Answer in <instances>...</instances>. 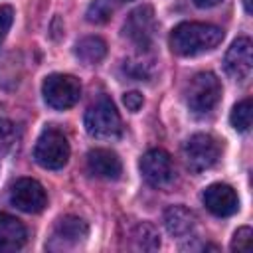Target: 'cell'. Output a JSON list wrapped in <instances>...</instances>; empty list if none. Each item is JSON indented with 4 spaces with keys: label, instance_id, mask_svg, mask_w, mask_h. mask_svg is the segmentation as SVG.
Listing matches in <instances>:
<instances>
[{
    "label": "cell",
    "instance_id": "24",
    "mask_svg": "<svg viewBox=\"0 0 253 253\" xmlns=\"http://www.w3.org/2000/svg\"><path fill=\"white\" fill-rule=\"evenodd\" d=\"M123 103H125V107H126L128 111L136 113V111L142 107L144 99H142V95H140L138 91H130V93H126V95L123 97Z\"/></svg>",
    "mask_w": 253,
    "mask_h": 253
},
{
    "label": "cell",
    "instance_id": "19",
    "mask_svg": "<svg viewBox=\"0 0 253 253\" xmlns=\"http://www.w3.org/2000/svg\"><path fill=\"white\" fill-rule=\"evenodd\" d=\"M123 71L134 81H146L154 73L152 61H148V59H128V61H125Z\"/></svg>",
    "mask_w": 253,
    "mask_h": 253
},
{
    "label": "cell",
    "instance_id": "22",
    "mask_svg": "<svg viewBox=\"0 0 253 253\" xmlns=\"http://www.w3.org/2000/svg\"><path fill=\"white\" fill-rule=\"evenodd\" d=\"M251 249V227H239L231 239V251H249Z\"/></svg>",
    "mask_w": 253,
    "mask_h": 253
},
{
    "label": "cell",
    "instance_id": "1",
    "mask_svg": "<svg viewBox=\"0 0 253 253\" xmlns=\"http://www.w3.org/2000/svg\"><path fill=\"white\" fill-rule=\"evenodd\" d=\"M223 40V30L204 22H182L170 32V47L174 53L192 57L217 47Z\"/></svg>",
    "mask_w": 253,
    "mask_h": 253
},
{
    "label": "cell",
    "instance_id": "18",
    "mask_svg": "<svg viewBox=\"0 0 253 253\" xmlns=\"http://www.w3.org/2000/svg\"><path fill=\"white\" fill-rule=\"evenodd\" d=\"M229 121H231V126H233L235 130H239V132L249 130V126H251V99L239 101V103L233 107Z\"/></svg>",
    "mask_w": 253,
    "mask_h": 253
},
{
    "label": "cell",
    "instance_id": "7",
    "mask_svg": "<svg viewBox=\"0 0 253 253\" xmlns=\"http://www.w3.org/2000/svg\"><path fill=\"white\" fill-rule=\"evenodd\" d=\"M182 152H184L186 166L192 172H204V170L211 168L217 162V158H219V144H217V140L211 134L198 132V134H192L184 142Z\"/></svg>",
    "mask_w": 253,
    "mask_h": 253
},
{
    "label": "cell",
    "instance_id": "10",
    "mask_svg": "<svg viewBox=\"0 0 253 253\" xmlns=\"http://www.w3.org/2000/svg\"><path fill=\"white\" fill-rule=\"evenodd\" d=\"M140 174L154 188L168 186L174 180V164H172L170 154L162 148L148 150L140 158Z\"/></svg>",
    "mask_w": 253,
    "mask_h": 253
},
{
    "label": "cell",
    "instance_id": "27",
    "mask_svg": "<svg viewBox=\"0 0 253 253\" xmlns=\"http://www.w3.org/2000/svg\"><path fill=\"white\" fill-rule=\"evenodd\" d=\"M117 2H130V0H117Z\"/></svg>",
    "mask_w": 253,
    "mask_h": 253
},
{
    "label": "cell",
    "instance_id": "16",
    "mask_svg": "<svg viewBox=\"0 0 253 253\" xmlns=\"http://www.w3.org/2000/svg\"><path fill=\"white\" fill-rule=\"evenodd\" d=\"M75 55L87 63V65H95L99 63L105 55H107V43L105 40H101L99 36H87L83 40L77 42L75 45Z\"/></svg>",
    "mask_w": 253,
    "mask_h": 253
},
{
    "label": "cell",
    "instance_id": "6",
    "mask_svg": "<svg viewBox=\"0 0 253 253\" xmlns=\"http://www.w3.org/2000/svg\"><path fill=\"white\" fill-rule=\"evenodd\" d=\"M123 34H125V38H128L130 43H134V47H138L140 51H148L152 47L154 36H156L154 10L150 6L134 8L123 24Z\"/></svg>",
    "mask_w": 253,
    "mask_h": 253
},
{
    "label": "cell",
    "instance_id": "9",
    "mask_svg": "<svg viewBox=\"0 0 253 253\" xmlns=\"http://www.w3.org/2000/svg\"><path fill=\"white\" fill-rule=\"evenodd\" d=\"M8 200L14 208H18L20 211H26V213H38L47 204V196H45L43 186L38 180H32V178L16 180L10 186Z\"/></svg>",
    "mask_w": 253,
    "mask_h": 253
},
{
    "label": "cell",
    "instance_id": "23",
    "mask_svg": "<svg viewBox=\"0 0 253 253\" xmlns=\"http://www.w3.org/2000/svg\"><path fill=\"white\" fill-rule=\"evenodd\" d=\"M14 22V8L12 6H0V45L6 40L10 28Z\"/></svg>",
    "mask_w": 253,
    "mask_h": 253
},
{
    "label": "cell",
    "instance_id": "17",
    "mask_svg": "<svg viewBox=\"0 0 253 253\" xmlns=\"http://www.w3.org/2000/svg\"><path fill=\"white\" fill-rule=\"evenodd\" d=\"M130 239L134 243V249H142V251H156L160 247V233L158 229L148 223V221H142L138 223L132 233H130Z\"/></svg>",
    "mask_w": 253,
    "mask_h": 253
},
{
    "label": "cell",
    "instance_id": "12",
    "mask_svg": "<svg viewBox=\"0 0 253 253\" xmlns=\"http://www.w3.org/2000/svg\"><path fill=\"white\" fill-rule=\"evenodd\" d=\"M204 206L208 208L210 213L217 215V217H227L233 215L239 210V198L237 192L227 186V184H211L204 190Z\"/></svg>",
    "mask_w": 253,
    "mask_h": 253
},
{
    "label": "cell",
    "instance_id": "4",
    "mask_svg": "<svg viewBox=\"0 0 253 253\" xmlns=\"http://www.w3.org/2000/svg\"><path fill=\"white\" fill-rule=\"evenodd\" d=\"M219 97H221L219 79L210 71L196 73L186 87V103L190 111L198 115L210 113L219 103Z\"/></svg>",
    "mask_w": 253,
    "mask_h": 253
},
{
    "label": "cell",
    "instance_id": "20",
    "mask_svg": "<svg viewBox=\"0 0 253 253\" xmlns=\"http://www.w3.org/2000/svg\"><path fill=\"white\" fill-rule=\"evenodd\" d=\"M18 142V128L12 121L0 119V158L8 154Z\"/></svg>",
    "mask_w": 253,
    "mask_h": 253
},
{
    "label": "cell",
    "instance_id": "14",
    "mask_svg": "<svg viewBox=\"0 0 253 253\" xmlns=\"http://www.w3.org/2000/svg\"><path fill=\"white\" fill-rule=\"evenodd\" d=\"M164 225L172 237L190 239L198 229V217L184 206H170L164 211Z\"/></svg>",
    "mask_w": 253,
    "mask_h": 253
},
{
    "label": "cell",
    "instance_id": "21",
    "mask_svg": "<svg viewBox=\"0 0 253 253\" xmlns=\"http://www.w3.org/2000/svg\"><path fill=\"white\" fill-rule=\"evenodd\" d=\"M113 14V6L109 0H93L87 8V20L91 24H105Z\"/></svg>",
    "mask_w": 253,
    "mask_h": 253
},
{
    "label": "cell",
    "instance_id": "13",
    "mask_svg": "<svg viewBox=\"0 0 253 253\" xmlns=\"http://www.w3.org/2000/svg\"><path fill=\"white\" fill-rule=\"evenodd\" d=\"M87 170L103 180H117L123 172L121 158L109 148H93L87 154Z\"/></svg>",
    "mask_w": 253,
    "mask_h": 253
},
{
    "label": "cell",
    "instance_id": "3",
    "mask_svg": "<svg viewBox=\"0 0 253 253\" xmlns=\"http://www.w3.org/2000/svg\"><path fill=\"white\" fill-rule=\"evenodd\" d=\"M85 130L95 138H117L121 136L123 123L117 107L111 99L103 97L91 105L85 113Z\"/></svg>",
    "mask_w": 253,
    "mask_h": 253
},
{
    "label": "cell",
    "instance_id": "11",
    "mask_svg": "<svg viewBox=\"0 0 253 253\" xmlns=\"http://www.w3.org/2000/svg\"><path fill=\"white\" fill-rule=\"evenodd\" d=\"M223 67H225V73L229 77H233L235 81H245L251 75L253 51H251L249 38H237L229 45V49L223 57Z\"/></svg>",
    "mask_w": 253,
    "mask_h": 253
},
{
    "label": "cell",
    "instance_id": "5",
    "mask_svg": "<svg viewBox=\"0 0 253 253\" xmlns=\"http://www.w3.org/2000/svg\"><path fill=\"white\" fill-rule=\"evenodd\" d=\"M42 95L51 109L63 111L73 107L81 97V83L67 73H51L42 83Z\"/></svg>",
    "mask_w": 253,
    "mask_h": 253
},
{
    "label": "cell",
    "instance_id": "2",
    "mask_svg": "<svg viewBox=\"0 0 253 253\" xmlns=\"http://www.w3.org/2000/svg\"><path fill=\"white\" fill-rule=\"evenodd\" d=\"M69 152H71V148H69L65 134L53 126H47L40 134V138L34 146V158L45 170L63 168L69 160Z\"/></svg>",
    "mask_w": 253,
    "mask_h": 253
},
{
    "label": "cell",
    "instance_id": "25",
    "mask_svg": "<svg viewBox=\"0 0 253 253\" xmlns=\"http://www.w3.org/2000/svg\"><path fill=\"white\" fill-rule=\"evenodd\" d=\"M198 8H213V6H217V4H221L223 0H192Z\"/></svg>",
    "mask_w": 253,
    "mask_h": 253
},
{
    "label": "cell",
    "instance_id": "26",
    "mask_svg": "<svg viewBox=\"0 0 253 253\" xmlns=\"http://www.w3.org/2000/svg\"><path fill=\"white\" fill-rule=\"evenodd\" d=\"M243 4H245V12L251 14V0H243Z\"/></svg>",
    "mask_w": 253,
    "mask_h": 253
},
{
    "label": "cell",
    "instance_id": "15",
    "mask_svg": "<svg viewBox=\"0 0 253 253\" xmlns=\"http://www.w3.org/2000/svg\"><path fill=\"white\" fill-rule=\"evenodd\" d=\"M26 237L28 231L18 217L10 213H0V251H16L24 247Z\"/></svg>",
    "mask_w": 253,
    "mask_h": 253
},
{
    "label": "cell",
    "instance_id": "8",
    "mask_svg": "<svg viewBox=\"0 0 253 253\" xmlns=\"http://www.w3.org/2000/svg\"><path fill=\"white\" fill-rule=\"evenodd\" d=\"M89 235V227L85 219L77 215H63L55 221L51 235L45 243L47 251H69L79 247Z\"/></svg>",
    "mask_w": 253,
    "mask_h": 253
}]
</instances>
